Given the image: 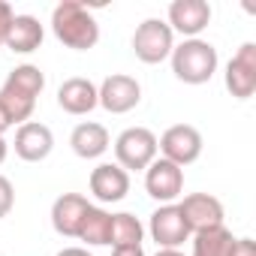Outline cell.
<instances>
[{
    "label": "cell",
    "mask_w": 256,
    "mask_h": 256,
    "mask_svg": "<svg viewBox=\"0 0 256 256\" xmlns=\"http://www.w3.org/2000/svg\"><path fill=\"white\" fill-rule=\"evenodd\" d=\"M169 60H172L175 78L184 82V84H205V82H211L214 72H217V64H220L217 48L208 40H184L181 46L172 48Z\"/></svg>",
    "instance_id": "obj_3"
},
{
    "label": "cell",
    "mask_w": 256,
    "mask_h": 256,
    "mask_svg": "<svg viewBox=\"0 0 256 256\" xmlns=\"http://www.w3.org/2000/svg\"><path fill=\"white\" fill-rule=\"evenodd\" d=\"M90 193L102 205L126 199V193H130V172H124L118 163H100L90 172Z\"/></svg>",
    "instance_id": "obj_13"
},
{
    "label": "cell",
    "mask_w": 256,
    "mask_h": 256,
    "mask_svg": "<svg viewBox=\"0 0 256 256\" xmlns=\"http://www.w3.org/2000/svg\"><path fill=\"white\" fill-rule=\"evenodd\" d=\"M96 102L106 112H112V114H126V112H133L142 102V84L133 76L112 72L96 88Z\"/></svg>",
    "instance_id": "obj_7"
},
{
    "label": "cell",
    "mask_w": 256,
    "mask_h": 256,
    "mask_svg": "<svg viewBox=\"0 0 256 256\" xmlns=\"http://www.w3.org/2000/svg\"><path fill=\"white\" fill-rule=\"evenodd\" d=\"M12 18H16L12 6L6 4V0H0V48L6 46V34H10V24H12Z\"/></svg>",
    "instance_id": "obj_23"
},
{
    "label": "cell",
    "mask_w": 256,
    "mask_h": 256,
    "mask_svg": "<svg viewBox=\"0 0 256 256\" xmlns=\"http://www.w3.org/2000/svg\"><path fill=\"white\" fill-rule=\"evenodd\" d=\"M145 241V226L136 214H112V247H124V244H142Z\"/></svg>",
    "instance_id": "obj_21"
},
{
    "label": "cell",
    "mask_w": 256,
    "mask_h": 256,
    "mask_svg": "<svg viewBox=\"0 0 256 256\" xmlns=\"http://www.w3.org/2000/svg\"><path fill=\"white\" fill-rule=\"evenodd\" d=\"M46 40V28L40 24V18L34 16H16L6 34V48L12 54H30L42 46Z\"/></svg>",
    "instance_id": "obj_18"
},
{
    "label": "cell",
    "mask_w": 256,
    "mask_h": 256,
    "mask_svg": "<svg viewBox=\"0 0 256 256\" xmlns=\"http://www.w3.org/2000/svg\"><path fill=\"white\" fill-rule=\"evenodd\" d=\"M6 154H10V145H6V139H4V136H0V166H4Z\"/></svg>",
    "instance_id": "obj_28"
},
{
    "label": "cell",
    "mask_w": 256,
    "mask_h": 256,
    "mask_svg": "<svg viewBox=\"0 0 256 256\" xmlns=\"http://www.w3.org/2000/svg\"><path fill=\"white\" fill-rule=\"evenodd\" d=\"M148 235L157 241L160 250H178L184 241H190V229L178 211V205H160L148 220Z\"/></svg>",
    "instance_id": "obj_11"
},
{
    "label": "cell",
    "mask_w": 256,
    "mask_h": 256,
    "mask_svg": "<svg viewBox=\"0 0 256 256\" xmlns=\"http://www.w3.org/2000/svg\"><path fill=\"white\" fill-rule=\"evenodd\" d=\"M78 238L84 244H94V247H102V244H112V214L90 205L88 214H84V223L78 229Z\"/></svg>",
    "instance_id": "obj_20"
},
{
    "label": "cell",
    "mask_w": 256,
    "mask_h": 256,
    "mask_svg": "<svg viewBox=\"0 0 256 256\" xmlns=\"http://www.w3.org/2000/svg\"><path fill=\"white\" fill-rule=\"evenodd\" d=\"M58 106L66 114H88V112H94L100 106L96 102V84L90 78H82V76L66 78L58 88Z\"/></svg>",
    "instance_id": "obj_16"
},
{
    "label": "cell",
    "mask_w": 256,
    "mask_h": 256,
    "mask_svg": "<svg viewBox=\"0 0 256 256\" xmlns=\"http://www.w3.org/2000/svg\"><path fill=\"white\" fill-rule=\"evenodd\" d=\"M190 238H193V253L190 256H232L235 235L226 226H214V229L196 232Z\"/></svg>",
    "instance_id": "obj_19"
},
{
    "label": "cell",
    "mask_w": 256,
    "mask_h": 256,
    "mask_svg": "<svg viewBox=\"0 0 256 256\" xmlns=\"http://www.w3.org/2000/svg\"><path fill=\"white\" fill-rule=\"evenodd\" d=\"M232 256H256V241L253 238H235Z\"/></svg>",
    "instance_id": "obj_24"
},
{
    "label": "cell",
    "mask_w": 256,
    "mask_h": 256,
    "mask_svg": "<svg viewBox=\"0 0 256 256\" xmlns=\"http://www.w3.org/2000/svg\"><path fill=\"white\" fill-rule=\"evenodd\" d=\"M166 24L172 28V34H181L184 40H199V34L211 24V4H205V0H172Z\"/></svg>",
    "instance_id": "obj_12"
},
{
    "label": "cell",
    "mask_w": 256,
    "mask_h": 256,
    "mask_svg": "<svg viewBox=\"0 0 256 256\" xmlns=\"http://www.w3.org/2000/svg\"><path fill=\"white\" fill-rule=\"evenodd\" d=\"M58 256H94V253H90L88 247H64Z\"/></svg>",
    "instance_id": "obj_27"
},
{
    "label": "cell",
    "mask_w": 256,
    "mask_h": 256,
    "mask_svg": "<svg viewBox=\"0 0 256 256\" xmlns=\"http://www.w3.org/2000/svg\"><path fill=\"white\" fill-rule=\"evenodd\" d=\"M90 202L82 196V193H64L54 199L52 205V226L58 235L64 238H78V229L84 223V214H88Z\"/></svg>",
    "instance_id": "obj_15"
},
{
    "label": "cell",
    "mask_w": 256,
    "mask_h": 256,
    "mask_svg": "<svg viewBox=\"0 0 256 256\" xmlns=\"http://www.w3.org/2000/svg\"><path fill=\"white\" fill-rule=\"evenodd\" d=\"M145 190L160 205H172L184 193V169L169 163V160H163V157H157L145 169Z\"/></svg>",
    "instance_id": "obj_9"
},
{
    "label": "cell",
    "mask_w": 256,
    "mask_h": 256,
    "mask_svg": "<svg viewBox=\"0 0 256 256\" xmlns=\"http://www.w3.org/2000/svg\"><path fill=\"white\" fill-rule=\"evenodd\" d=\"M112 256H145L142 244H124V247H112Z\"/></svg>",
    "instance_id": "obj_25"
},
{
    "label": "cell",
    "mask_w": 256,
    "mask_h": 256,
    "mask_svg": "<svg viewBox=\"0 0 256 256\" xmlns=\"http://www.w3.org/2000/svg\"><path fill=\"white\" fill-rule=\"evenodd\" d=\"M175 205H178L190 235L214 229V226H223V202L217 196H211V193H190V196H184Z\"/></svg>",
    "instance_id": "obj_10"
},
{
    "label": "cell",
    "mask_w": 256,
    "mask_h": 256,
    "mask_svg": "<svg viewBox=\"0 0 256 256\" xmlns=\"http://www.w3.org/2000/svg\"><path fill=\"white\" fill-rule=\"evenodd\" d=\"M226 90L235 100H250L256 94V42H244L226 64Z\"/></svg>",
    "instance_id": "obj_8"
},
{
    "label": "cell",
    "mask_w": 256,
    "mask_h": 256,
    "mask_svg": "<svg viewBox=\"0 0 256 256\" xmlns=\"http://www.w3.org/2000/svg\"><path fill=\"white\" fill-rule=\"evenodd\" d=\"M114 160L124 172H145L157 160V136L148 126H126L114 139Z\"/></svg>",
    "instance_id": "obj_4"
},
{
    "label": "cell",
    "mask_w": 256,
    "mask_h": 256,
    "mask_svg": "<svg viewBox=\"0 0 256 256\" xmlns=\"http://www.w3.org/2000/svg\"><path fill=\"white\" fill-rule=\"evenodd\" d=\"M108 145H112V136H108L106 126L96 124V120H84V124H78L76 130L70 133V148H72V154L82 157V160H96V157H102V154L108 151Z\"/></svg>",
    "instance_id": "obj_17"
},
{
    "label": "cell",
    "mask_w": 256,
    "mask_h": 256,
    "mask_svg": "<svg viewBox=\"0 0 256 256\" xmlns=\"http://www.w3.org/2000/svg\"><path fill=\"white\" fill-rule=\"evenodd\" d=\"M172 48H175V34H172V28H169L166 22H160V18H145V22L136 28V34H133V52H136V58H139L142 64H148V66L169 60Z\"/></svg>",
    "instance_id": "obj_5"
},
{
    "label": "cell",
    "mask_w": 256,
    "mask_h": 256,
    "mask_svg": "<svg viewBox=\"0 0 256 256\" xmlns=\"http://www.w3.org/2000/svg\"><path fill=\"white\" fill-rule=\"evenodd\" d=\"M16 205V187L6 175H0V220H4Z\"/></svg>",
    "instance_id": "obj_22"
},
{
    "label": "cell",
    "mask_w": 256,
    "mask_h": 256,
    "mask_svg": "<svg viewBox=\"0 0 256 256\" xmlns=\"http://www.w3.org/2000/svg\"><path fill=\"white\" fill-rule=\"evenodd\" d=\"M52 34L72 52H88L100 42V24L78 0H64L52 10Z\"/></svg>",
    "instance_id": "obj_1"
},
{
    "label": "cell",
    "mask_w": 256,
    "mask_h": 256,
    "mask_svg": "<svg viewBox=\"0 0 256 256\" xmlns=\"http://www.w3.org/2000/svg\"><path fill=\"white\" fill-rule=\"evenodd\" d=\"M12 145H16V154L24 163H42L52 154V148H54V136H52V130L46 124L28 120V124H22L16 130V142Z\"/></svg>",
    "instance_id": "obj_14"
},
{
    "label": "cell",
    "mask_w": 256,
    "mask_h": 256,
    "mask_svg": "<svg viewBox=\"0 0 256 256\" xmlns=\"http://www.w3.org/2000/svg\"><path fill=\"white\" fill-rule=\"evenodd\" d=\"M157 154H163V160L175 163V166H190L199 160L202 154V133L190 124H175L157 139Z\"/></svg>",
    "instance_id": "obj_6"
},
{
    "label": "cell",
    "mask_w": 256,
    "mask_h": 256,
    "mask_svg": "<svg viewBox=\"0 0 256 256\" xmlns=\"http://www.w3.org/2000/svg\"><path fill=\"white\" fill-rule=\"evenodd\" d=\"M42 88H46V76L34 64H22L6 76L4 88H0V102L10 112L12 126L16 124L22 126V124L30 120V114L36 108V96L42 94Z\"/></svg>",
    "instance_id": "obj_2"
},
{
    "label": "cell",
    "mask_w": 256,
    "mask_h": 256,
    "mask_svg": "<svg viewBox=\"0 0 256 256\" xmlns=\"http://www.w3.org/2000/svg\"><path fill=\"white\" fill-rule=\"evenodd\" d=\"M10 126H12V118H10V112L4 108V102H0V136H4Z\"/></svg>",
    "instance_id": "obj_26"
},
{
    "label": "cell",
    "mask_w": 256,
    "mask_h": 256,
    "mask_svg": "<svg viewBox=\"0 0 256 256\" xmlns=\"http://www.w3.org/2000/svg\"><path fill=\"white\" fill-rule=\"evenodd\" d=\"M154 256H184V253L181 250H157Z\"/></svg>",
    "instance_id": "obj_29"
}]
</instances>
